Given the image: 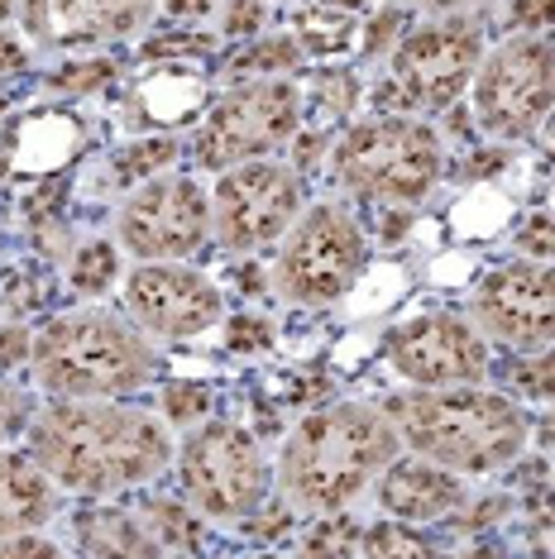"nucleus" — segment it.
I'll return each mask as SVG.
<instances>
[{
	"mask_svg": "<svg viewBox=\"0 0 555 559\" xmlns=\"http://www.w3.org/2000/svg\"><path fill=\"white\" fill-rule=\"evenodd\" d=\"M106 78H110V62H78V68L62 72L58 86H68V92H96Z\"/></svg>",
	"mask_w": 555,
	"mask_h": 559,
	"instance_id": "31",
	"label": "nucleus"
},
{
	"mask_svg": "<svg viewBox=\"0 0 555 559\" xmlns=\"http://www.w3.org/2000/svg\"><path fill=\"white\" fill-rule=\"evenodd\" d=\"M29 454L62 492L116 498L168 474L178 440L163 416L125 402H54L29 421Z\"/></svg>",
	"mask_w": 555,
	"mask_h": 559,
	"instance_id": "1",
	"label": "nucleus"
},
{
	"mask_svg": "<svg viewBox=\"0 0 555 559\" xmlns=\"http://www.w3.org/2000/svg\"><path fill=\"white\" fill-rule=\"evenodd\" d=\"M163 10H168V15H206L211 10V0H163Z\"/></svg>",
	"mask_w": 555,
	"mask_h": 559,
	"instance_id": "36",
	"label": "nucleus"
},
{
	"mask_svg": "<svg viewBox=\"0 0 555 559\" xmlns=\"http://www.w3.org/2000/svg\"><path fill=\"white\" fill-rule=\"evenodd\" d=\"M173 158H178V139H144L130 154H120V182H149V177H158Z\"/></svg>",
	"mask_w": 555,
	"mask_h": 559,
	"instance_id": "24",
	"label": "nucleus"
},
{
	"mask_svg": "<svg viewBox=\"0 0 555 559\" xmlns=\"http://www.w3.org/2000/svg\"><path fill=\"white\" fill-rule=\"evenodd\" d=\"M369 269V239L335 201L307 206L273 259V292L293 307H331Z\"/></svg>",
	"mask_w": 555,
	"mask_h": 559,
	"instance_id": "7",
	"label": "nucleus"
},
{
	"mask_svg": "<svg viewBox=\"0 0 555 559\" xmlns=\"http://www.w3.org/2000/svg\"><path fill=\"white\" fill-rule=\"evenodd\" d=\"M58 483L34 454L0 450V540L29 536L58 512Z\"/></svg>",
	"mask_w": 555,
	"mask_h": 559,
	"instance_id": "18",
	"label": "nucleus"
},
{
	"mask_svg": "<svg viewBox=\"0 0 555 559\" xmlns=\"http://www.w3.org/2000/svg\"><path fill=\"white\" fill-rule=\"evenodd\" d=\"M158 15V0H24V24L48 48L134 39Z\"/></svg>",
	"mask_w": 555,
	"mask_h": 559,
	"instance_id": "16",
	"label": "nucleus"
},
{
	"mask_svg": "<svg viewBox=\"0 0 555 559\" xmlns=\"http://www.w3.org/2000/svg\"><path fill=\"white\" fill-rule=\"evenodd\" d=\"M125 311L149 340H192L225 316V297L192 263H134L125 273Z\"/></svg>",
	"mask_w": 555,
	"mask_h": 559,
	"instance_id": "15",
	"label": "nucleus"
},
{
	"mask_svg": "<svg viewBox=\"0 0 555 559\" xmlns=\"http://www.w3.org/2000/svg\"><path fill=\"white\" fill-rule=\"evenodd\" d=\"M331 173L350 197L374 206H416L446 173V144L432 120L378 110L355 120L331 148Z\"/></svg>",
	"mask_w": 555,
	"mask_h": 559,
	"instance_id": "5",
	"label": "nucleus"
},
{
	"mask_svg": "<svg viewBox=\"0 0 555 559\" xmlns=\"http://www.w3.org/2000/svg\"><path fill=\"white\" fill-rule=\"evenodd\" d=\"M432 10H440V15H456V10H464V5H474V0H426Z\"/></svg>",
	"mask_w": 555,
	"mask_h": 559,
	"instance_id": "37",
	"label": "nucleus"
},
{
	"mask_svg": "<svg viewBox=\"0 0 555 559\" xmlns=\"http://www.w3.org/2000/svg\"><path fill=\"white\" fill-rule=\"evenodd\" d=\"M378 502H383V512L393 521H440L450 512H460L464 502V483L456 474H446V468L416 460V454H408V460L388 464V474L378 478Z\"/></svg>",
	"mask_w": 555,
	"mask_h": 559,
	"instance_id": "17",
	"label": "nucleus"
},
{
	"mask_svg": "<svg viewBox=\"0 0 555 559\" xmlns=\"http://www.w3.org/2000/svg\"><path fill=\"white\" fill-rule=\"evenodd\" d=\"M10 15H15V0H0V24H5Z\"/></svg>",
	"mask_w": 555,
	"mask_h": 559,
	"instance_id": "38",
	"label": "nucleus"
},
{
	"mask_svg": "<svg viewBox=\"0 0 555 559\" xmlns=\"http://www.w3.org/2000/svg\"><path fill=\"white\" fill-rule=\"evenodd\" d=\"M470 316L488 345H503L512 354H536L555 345V263H498L494 273L479 277Z\"/></svg>",
	"mask_w": 555,
	"mask_h": 559,
	"instance_id": "14",
	"label": "nucleus"
},
{
	"mask_svg": "<svg viewBox=\"0 0 555 559\" xmlns=\"http://www.w3.org/2000/svg\"><path fill=\"white\" fill-rule=\"evenodd\" d=\"M484 24L474 15H436L408 29L393 48L383 82H378V110L388 116L432 120L446 116L456 100L470 92L479 62H484Z\"/></svg>",
	"mask_w": 555,
	"mask_h": 559,
	"instance_id": "6",
	"label": "nucleus"
},
{
	"mask_svg": "<svg viewBox=\"0 0 555 559\" xmlns=\"http://www.w3.org/2000/svg\"><path fill=\"white\" fill-rule=\"evenodd\" d=\"M350 550H355V526L345 516L331 512V521H317V531L307 540V559H345Z\"/></svg>",
	"mask_w": 555,
	"mask_h": 559,
	"instance_id": "27",
	"label": "nucleus"
},
{
	"mask_svg": "<svg viewBox=\"0 0 555 559\" xmlns=\"http://www.w3.org/2000/svg\"><path fill=\"white\" fill-rule=\"evenodd\" d=\"M383 354L408 388H479L494 373L484 330L456 311H422L393 325Z\"/></svg>",
	"mask_w": 555,
	"mask_h": 559,
	"instance_id": "13",
	"label": "nucleus"
},
{
	"mask_svg": "<svg viewBox=\"0 0 555 559\" xmlns=\"http://www.w3.org/2000/svg\"><path fill=\"white\" fill-rule=\"evenodd\" d=\"M120 283V245H110V239H86L78 249V259H72V287L82 292V297H101V292H110Z\"/></svg>",
	"mask_w": 555,
	"mask_h": 559,
	"instance_id": "20",
	"label": "nucleus"
},
{
	"mask_svg": "<svg viewBox=\"0 0 555 559\" xmlns=\"http://www.w3.org/2000/svg\"><path fill=\"white\" fill-rule=\"evenodd\" d=\"M211 412V392L197 383H168L163 392V421L168 426H201V416Z\"/></svg>",
	"mask_w": 555,
	"mask_h": 559,
	"instance_id": "26",
	"label": "nucleus"
},
{
	"mask_svg": "<svg viewBox=\"0 0 555 559\" xmlns=\"http://www.w3.org/2000/svg\"><path fill=\"white\" fill-rule=\"evenodd\" d=\"M541 24H555V0H517L512 5V29L536 34Z\"/></svg>",
	"mask_w": 555,
	"mask_h": 559,
	"instance_id": "30",
	"label": "nucleus"
},
{
	"mask_svg": "<svg viewBox=\"0 0 555 559\" xmlns=\"http://www.w3.org/2000/svg\"><path fill=\"white\" fill-rule=\"evenodd\" d=\"M149 521H154V531H149V536L158 540V550H187V545L201 536V516L182 512L178 502H154V507H149Z\"/></svg>",
	"mask_w": 555,
	"mask_h": 559,
	"instance_id": "22",
	"label": "nucleus"
},
{
	"mask_svg": "<svg viewBox=\"0 0 555 559\" xmlns=\"http://www.w3.org/2000/svg\"><path fill=\"white\" fill-rule=\"evenodd\" d=\"M182 498L206 521H249L273 488L259 440L235 421H201L178 444Z\"/></svg>",
	"mask_w": 555,
	"mask_h": 559,
	"instance_id": "8",
	"label": "nucleus"
},
{
	"mask_svg": "<svg viewBox=\"0 0 555 559\" xmlns=\"http://www.w3.org/2000/svg\"><path fill=\"white\" fill-rule=\"evenodd\" d=\"M116 245L134 263H187L211 245V192L187 173L149 177L116 211Z\"/></svg>",
	"mask_w": 555,
	"mask_h": 559,
	"instance_id": "11",
	"label": "nucleus"
},
{
	"mask_svg": "<svg viewBox=\"0 0 555 559\" xmlns=\"http://www.w3.org/2000/svg\"><path fill=\"white\" fill-rule=\"evenodd\" d=\"M470 100L488 139H532L555 116V44L546 34H508L479 62Z\"/></svg>",
	"mask_w": 555,
	"mask_h": 559,
	"instance_id": "9",
	"label": "nucleus"
},
{
	"mask_svg": "<svg viewBox=\"0 0 555 559\" xmlns=\"http://www.w3.org/2000/svg\"><path fill=\"white\" fill-rule=\"evenodd\" d=\"M297 44L293 39H263L255 44L245 58L235 62V72L245 82H255V78H278V72H287V68H297Z\"/></svg>",
	"mask_w": 555,
	"mask_h": 559,
	"instance_id": "23",
	"label": "nucleus"
},
{
	"mask_svg": "<svg viewBox=\"0 0 555 559\" xmlns=\"http://www.w3.org/2000/svg\"><path fill=\"white\" fill-rule=\"evenodd\" d=\"M78 540L92 559H158V540L144 521H134L120 507H92L78 516Z\"/></svg>",
	"mask_w": 555,
	"mask_h": 559,
	"instance_id": "19",
	"label": "nucleus"
},
{
	"mask_svg": "<svg viewBox=\"0 0 555 559\" xmlns=\"http://www.w3.org/2000/svg\"><path fill=\"white\" fill-rule=\"evenodd\" d=\"M29 421H34V402L20 388L0 383V444L10 436H20V430H29Z\"/></svg>",
	"mask_w": 555,
	"mask_h": 559,
	"instance_id": "28",
	"label": "nucleus"
},
{
	"mask_svg": "<svg viewBox=\"0 0 555 559\" xmlns=\"http://www.w3.org/2000/svg\"><path fill=\"white\" fill-rule=\"evenodd\" d=\"M0 559H68V555H62V545L39 536V531H29V536L0 540Z\"/></svg>",
	"mask_w": 555,
	"mask_h": 559,
	"instance_id": "29",
	"label": "nucleus"
},
{
	"mask_svg": "<svg viewBox=\"0 0 555 559\" xmlns=\"http://www.w3.org/2000/svg\"><path fill=\"white\" fill-rule=\"evenodd\" d=\"M269 340H273V330L263 325V321H255V316H245V321H235L231 325V349H269Z\"/></svg>",
	"mask_w": 555,
	"mask_h": 559,
	"instance_id": "32",
	"label": "nucleus"
},
{
	"mask_svg": "<svg viewBox=\"0 0 555 559\" xmlns=\"http://www.w3.org/2000/svg\"><path fill=\"white\" fill-rule=\"evenodd\" d=\"M302 124V96L293 82L283 78H255L225 92L216 106L206 110L197 130V163L211 173L239 168V163L273 158L297 139Z\"/></svg>",
	"mask_w": 555,
	"mask_h": 559,
	"instance_id": "10",
	"label": "nucleus"
},
{
	"mask_svg": "<svg viewBox=\"0 0 555 559\" xmlns=\"http://www.w3.org/2000/svg\"><path fill=\"white\" fill-rule=\"evenodd\" d=\"M255 24H259V5H255V0H235V5H231V20H225V29H231V34H249Z\"/></svg>",
	"mask_w": 555,
	"mask_h": 559,
	"instance_id": "34",
	"label": "nucleus"
},
{
	"mask_svg": "<svg viewBox=\"0 0 555 559\" xmlns=\"http://www.w3.org/2000/svg\"><path fill=\"white\" fill-rule=\"evenodd\" d=\"M508 383H512L517 397H532V402H541V406H551L555 412V345L508 364Z\"/></svg>",
	"mask_w": 555,
	"mask_h": 559,
	"instance_id": "21",
	"label": "nucleus"
},
{
	"mask_svg": "<svg viewBox=\"0 0 555 559\" xmlns=\"http://www.w3.org/2000/svg\"><path fill=\"white\" fill-rule=\"evenodd\" d=\"M364 550H369V559H432V545H426L416 531L408 526H374L369 540H364Z\"/></svg>",
	"mask_w": 555,
	"mask_h": 559,
	"instance_id": "25",
	"label": "nucleus"
},
{
	"mask_svg": "<svg viewBox=\"0 0 555 559\" xmlns=\"http://www.w3.org/2000/svg\"><path fill=\"white\" fill-rule=\"evenodd\" d=\"M29 349H34V340L24 335V330H0V368H5V364L15 368Z\"/></svg>",
	"mask_w": 555,
	"mask_h": 559,
	"instance_id": "33",
	"label": "nucleus"
},
{
	"mask_svg": "<svg viewBox=\"0 0 555 559\" xmlns=\"http://www.w3.org/2000/svg\"><path fill=\"white\" fill-rule=\"evenodd\" d=\"M402 454V440L383 406L369 402H331L307 412L287 430L278 454V488L297 512L331 516L340 507L374 488Z\"/></svg>",
	"mask_w": 555,
	"mask_h": 559,
	"instance_id": "2",
	"label": "nucleus"
},
{
	"mask_svg": "<svg viewBox=\"0 0 555 559\" xmlns=\"http://www.w3.org/2000/svg\"><path fill=\"white\" fill-rule=\"evenodd\" d=\"M15 68H24V48L10 34H0V72H15Z\"/></svg>",
	"mask_w": 555,
	"mask_h": 559,
	"instance_id": "35",
	"label": "nucleus"
},
{
	"mask_svg": "<svg viewBox=\"0 0 555 559\" xmlns=\"http://www.w3.org/2000/svg\"><path fill=\"white\" fill-rule=\"evenodd\" d=\"M302 206V177L297 168L278 158L239 163L216 177L211 192V239L231 253H259L283 245V235L297 225Z\"/></svg>",
	"mask_w": 555,
	"mask_h": 559,
	"instance_id": "12",
	"label": "nucleus"
},
{
	"mask_svg": "<svg viewBox=\"0 0 555 559\" xmlns=\"http://www.w3.org/2000/svg\"><path fill=\"white\" fill-rule=\"evenodd\" d=\"M34 373L58 402H125L154 383V340L120 311H68L34 335Z\"/></svg>",
	"mask_w": 555,
	"mask_h": 559,
	"instance_id": "4",
	"label": "nucleus"
},
{
	"mask_svg": "<svg viewBox=\"0 0 555 559\" xmlns=\"http://www.w3.org/2000/svg\"><path fill=\"white\" fill-rule=\"evenodd\" d=\"M402 450L456 478H494L522 460L532 421L508 392L479 388H402L383 402Z\"/></svg>",
	"mask_w": 555,
	"mask_h": 559,
	"instance_id": "3",
	"label": "nucleus"
}]
</instances>
